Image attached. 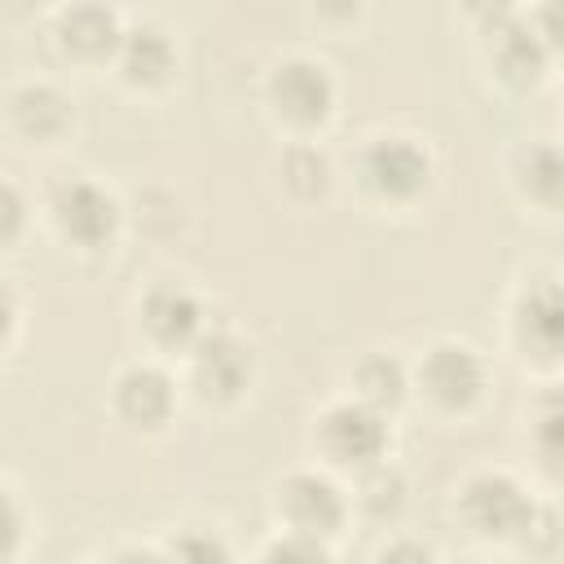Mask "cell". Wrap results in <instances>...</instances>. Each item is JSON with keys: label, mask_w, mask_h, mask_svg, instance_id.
<instances>
[{"label": "cell", "mask_w": 564, "mask_h": 564, "mask_svg": "<svg viewBox=\"0 0 564 564\" xmlns=\"http://www.w3.org/2000/svg\"><path fill=\"white\" fill-rule=\"evenodd\" d=\"M498 62H502V70H507L511 79H529V75L538 70V62H542V48H538V40H533L524 26H511V31H502V40H498Z\"/></svg>", "instance_id": "9a60e30c"}, {"label": "cell", "mask_w": 564, "mask_h": 564, "mask_svg": "<svg viewBox=\"0 0 564 564\" xmlns=\"http://www.w3.org/2000/svg\"><path fill=\"white\" fill-rule=\"evenodd\" d=\"M383 564H432V560H427V551H423V546L401 542V546H392V551L383 555Z\"/></svg>", "instance_id": "cb8c5ba5"}, {"label": "cell", "mask_w": 564, "mask_h": 564, "mask_svg": "<svg viewBox=\"0 0 564 564\" xmlns=\"http://www.w3.org/2000/svg\"><path fill=\"white\" fill-rule=\"evenodd\" d=\"M366 489H370V502H375V507H383V502L392 507V502H397V489H401V480L379 471V476H370V485H366Z\"/></svg>", "instance_id": "7402d4cb"}, {"label": "cell", "mask_w": 564, "mask_h": 564, "mask_svg": "<svg viewBox=\"0 0 564 564\" xmlns=\"http://www.w3.org/2000/svg\"><path fill=\"white\" fill-rule=\"evenodd\" d=\"M357 383H361V392H366L375 405H392V401L401 397V366H397L392 357H370V361H361Z\"/></svg>", "instance_id": "2e32d148"}, {"label": "cell", "mask_w": 564, "mask_h": 564, "mask_svg": "<svg viewBox=\"0 0 564 564\" xmlns=\"http://www.w3.org/2000/svg\"><path fill=\"white\" fill-rule=\"evenodd\" d=\"M115 13L110 9H101V4H79V9H70L66 18H62V40L75 48V53H84V57H97V53H106L110 44H115Z\"/></svg>", "instance_id": "8fae6325"}, {"label": "cell", "mask_w": 564, "mask_h": 564, "mask_svg": "<svg viewBox=\"0 0 564 564\" xmlns=\"http://www.w3.org/2000/svg\"><path fill=\"white\" fill-rule=\"evenodd\" d=\"M57 220H62V229H66L70 238H79V242H101V238H110V229H115V203H110V194H101L97 185L75 181V185H66V189L57 194Z\"/></svg>", "instance_id": "7a4b0ae2"}, {"label": "cell", "mask_w": 564, "mask_h": 564, "mask_svg": "<svg viewBox=\"0 0 564 564\" xmlns=\"http://www.w3.org/2000/svg\"><path fill=\"white\" fill-rule=\"evenodd\" d=\"M366 172H370V185L383 189V194H414L423 181H427V159L410 145V141H379L366 159Z\"/></svg>", "instance_id": "277c9868"}, {"label": "cell", "mask_w": 564, "mask_h": 564, "mask_svg": "<svg viewBox=\"0 0 564 564\" xmlns=\"http://www.w3.org/2000/svg\"><path fill=\"white\" fill-rule=\"evenodd\" d=\"M167 564H225V546L207 533H185L176 546H172V560Z\"/></svg>", "instance_id": "ac0fdd59"}, {"label": "cell", "mask_w": 564, "mask_h": 564, "mask_svg": "<svg viewBox=\"0 0 564 564\" xmlns=\"http://www.w3.org/2000/svg\"><path fill=\"white\" fill-rule=\"evenodd\" d=\"M524 185L533 194H542L546 203H555V194H560V159H555V150L538 145V150L524 154Z\"/></svg>", "instance_id": "e0dca14e"}, {"label": "cell", "mask_w": 564, "mask_h": 564, "mask_svg": "<svg viewBox=\"0 0 564 564\" xmlns=\"http://www.w3.org/2000/svg\"><path fill=\"white\" fill-rule=\"evenodd\" d=\"M18 225H22V198L9 185H0V238L18 234Z\"/></svg>", "instance_id": "44dd1931"}, {"label": "cell", "mask_w": 564, "mask_h": 564, "mask_svg": "<svg viewBox=\"0 0 564 564\" xmlns=\"http://www.w3.org/2000/svg\"><path fill=\"white\" fill-rule=\"evenodd\" d=\"M282 502H286V516L304 533H326V529L339 524V494L326 480H317V476H295L286 485Z\"/></svg>", "instance_id": "ba28073f"}, {"label": "cell", "mask_w": 564, "mask_h": 564, "mask_svg": "<svg viewBox=\"0 0 564 564\" xmlns=\"http://www.w3.org/2000/svg\"><path fill=\"white\" fill-rule=\"evenodd\" d=\"M9 313H13V308H9V295H4V291H0V335H4V330H9Z\"/></svg>", "instance_id": "484cf974"}, {"label": "cell", "mask_w": 564, "mask_h": 564, "mask_svg": "<svg viewBox=\"0 0 564 564\" xmlns=\"http://www.w3.org/2000/svg\"><path fill=\"white\" fill-rule=\"evenodd\" d=\"M172 405V388L159 370H132L119 383V410L137 423H159Z\"/></svg>", "instance_id": "30bf717a"}, {"label": "cell", "mask_w": 564, "mask_h": 564, "mask_svg": "<svg viewBox=\"0 0 564 564\" xmlns=\"http://www.w3.org/2000/svg\"><path fill=\"white\" fill-rule=\"evenodd\" d=\"M13 542H18V511H13V502L0 494V555H4Z\"/></svg>", "instance_id": "603a6c76"}, {"label": "cell", "mask_w": 564, "mask_h": 564, "mask_svg": "<svg viewBox=\"0 0 564 564\" xmlns=\"http://www.w3.org/2000/svg\"><path fill=\"white\" fill-rule=\"evenodd\" d=\"M423 379H427L432 397L445 401V405H467L480 392V366H476V357L467 348H449V344L427 357Z\"/></svg>", "instance_id": "8992f818"}, {"label": "cell", "mask_w": 564, "mask_h": 564, "mask_svg": "<svg viewBox=\"0 0 564 564\" xmlns=\"http://www.w3.org/2000/svg\"><path fill=\"white\" fill-rule=\"evenodd\" d=\"M322 436L339 458H375L383 449V423L375 410H361V405H339L326 419Z\"/></svg>", "instance_id": "52a82bcc"}, {"label": "cell", "mask_w": 564, "mask_h": 564, "mask_svg": "<svg viewBox=\"0 0 564 564\" xmlns=\"http://www.w3.org/2000/svg\"><path fill=\"white\" fill-rule=\"evenodd\" d=\"M119 564H159V560H154V555H145V551H141V555L132 551V555H119Z\"/></svg>", "instance_id": "d4e9b609"}, {"label": "cell", "mask_w": 564, "mask_h": 564, "mask_svg": "<svg viewBox=\"0 0 564 564\" xmlns=\"http://www.w3.org/2000/svg\"><path fill=\"white\" fill-rule=\"evenodd\" d=\"M520 335H524L529 348H538L546 357L560 348V300H555L551 286L538 291L533 300H524V308H520Z\"/></svg>", "instance_id": "4fadbf2b"}, {"label": "cell", "mask_w": 564, "mask_h": 564, "mask_svg": "<svg viewBox=\"0 0 564 564\" xmlns=\"http://www.w3.org/2000/svg\"><path fill=\"white\" fill-rule=\"evenodd\" d=\"M123 66H128L132 79H159L172 66V48H167V40L159 31L141 26V31H132L123 40Z\"/></svg>", "instance_id": "5bb4252c"}, {"label": "cell", "mask_w": 564, "mask_h": 564, "mask_svg": "<svg viewBox=\"0 0 564 564\" xmlns=\"http://www.w3.org/2000/svg\"><path fill=\"white\" fill-rule=\"evenodd\" d=\"M247 375H251V357L234 339H212L194 357V383L203 397H234L247 383Z\"/></svg>", "instance_id": "5b68a950"}, {"label": "cell", "mask_w": 564, "mask_h": 564, "mask_svg": "<svg viewBox=\"0 0 564 564\" xmlns=\"http://www.w3.org/2000/svg\"><path fill=\"white\" fill-rule=\"evenodd\" d=\"M463 507H467L471 524L485 529V533H516V529H524L533 520V502L511 480H498V476L476 480L467 489Z\"/></svg>", "instance_id": "6da1fadb"}, {"label": "cell", "mask_w": 564, "mask_h": 564, "mask_svg": "<svg viewBox=\"0 0 564 564\" xmlns=\"http://www.w3.org/2000/svg\"><path fill=\"white\" fill-rule=\"evenodd\" d=\"M264 564H330V560H326V551H322L308 533H295V538L278 542V546L269 551V560H264Z\"/></svg>", "instance_id": "ffe728a7"}, {"label": "cell", "mask_w": 564, "mask_h": 564, "mask_svg": "<svg viewBox=\"0 0 564 564\" xmlns=\"http://www.w3.org/2000/svg\"><path fill=\"white\" fill-rule=\"evenodd\" d=\"M145 326L163 344H185L198 330V304H194V295L181 291V286H159L145 300Z\"/></svg>", "instance_id": "9c48e42d"}, {"label": "cell", "mask_w": 564, "mask_h": 564, "mask_svg": "<svg viewBox=\"0 0 564 564\" xmlns=\"http://www.w3.org/2000/svg\"><path fill=\"white\" fill-rule=\"evenodd\" d=\"M286 176H291V185H295L300 194H313V189H322V181H326V159L313 154V150H295V154L286 159Z\"/></svg>", "instance_id": "d6986e66"}, {"label": "cell", "mask_w": 564, "mask_h": 564, "mask_svg": "<svg viewBox=\"0 0 564 564\" xmlns=\"http://www.w3.org/2000/svg\"><path fill=\"white\" fill-rule=\"evenodd\" d=\"M13 115H18V123H22L26 132L53 137V132L66 128L70 106H66V97L53 93V88H22V93L13 97Z\"/></svg>", "instance_id": "7c38bea8"}, {"label": "cell", "mask_w": 564, "mask_h": 564, "mask_svg": "<svg viewBox=\"0 0 564 564\" xmlns=\"http://www.w3.org/2000/svg\"><path fill=\"white\" fill-rule=\"evenodd\" d=\"M273 97L278 106L291 115V119H322L326 106H330V79L322 66L313 62H286L278 75H273Z\"/></svg>", "instance_id": "3957f363"}]
</instances>
